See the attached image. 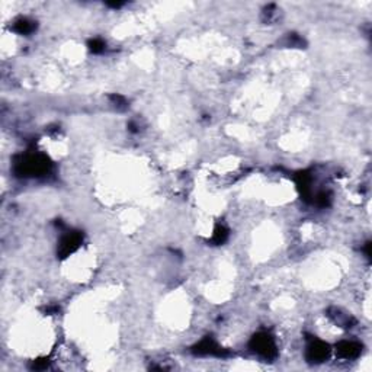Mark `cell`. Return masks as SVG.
<instances>
[{"label":"cell","instance_id":"obj_1","mask_svg":"<svg viewBox=\"0 0 372 372\" xmlns=\"http://www.w3.org/2000/svg\"><path fill=\"white\" fill-rule=\"evenodd\" d=\"M252 346H253V349H255L259 355H262L265 358H272V356L276 355V348H275L273 339L265 335V333L253 337Z\"/></svg>","mask_w":372,"mask_h":372},{"label":"cell","instance_id":"obj_2","mask_svg":"<svg viewBox=\"0 0 372 372\" xmlns=\"http://www.w3.org/2000/svg\"><path fill=\"white\" fill-rule=\"evenodd\" d=\"M329 356V348L323 342H313L308 346V358L315 362H321Z\"/></svg>","mask_w":372,"mask_h":372},{"label":"cell","instance_id":"obj_3","mask_svg":"<svg viewBox=\"0 0 372 372\" xmlns=\"http://www.w3.org/2000/svg\"><path fill=\"white\" fill-rule=\"evenodd\" d=\"M337 352L342 358L345 359H353V358H358L360 353V346L355 342H343L339 345Z\"/></svg>","mask_w":372,"mask_h":372},{"label":"cell","instance_id":"obj_4","mask_svg":"<svg viewBox=\"0 0 372 372\" xmlns=\"http://www.w3.org/2000/svg\"><path fill=\"white\" fill-rule=\"evenodd\" d=\"M80 243V236L79 234H69L66 236L63 240H61V244H60V252L61 255H69L73 250L77 249V246Z\"/></svg>","mask_w":372,"mask_h":372},{"label":"cell","instance_id":"obj_5","mask_svg":"<svg viewBox=\"0 0 372 372\" xmlns=\"http://www.w3.org/2000/svg\"><path fill=\"white\" fill-rule=\"evenodd\" d=\"M31 29H32V25L28 21H19L16 23V31L21 34H28V32H31Z\"/></svg>","mask_w":372,"mask_h":372},{"label":"cell","instance_id":"obj_6","mask_svg":"<svg viewBox=\"0 0 372 372\" xmlns=\"http://www.w3.org/2000/svg\"><path fill=\"white\" fill-rule=\"evenodd\" d=\"M90 45H92V46H90V50H92L93 53H99V51H102V50H104V46H105L104 42H102V41H99V39H95V41H93Z\"/></svg>","mask_w":372,"mask_h":372}]
</instances>
